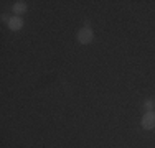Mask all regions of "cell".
Listing matches in <instances>:
<instances>
[{"label": "cell", "mask_w": 155, "mask_h": 148, "mask_svg": "<svg viewBox=\"0 0 155 148\" xmlns=\"http://www.w3.org/2000/svg\"><path fill=\"white\" fill-rule=\"evenodd\" d=\"M94 35H93V30H91L89 27H84L79 30V33H78V41H79L81 44H89L91 41H93Z\"/></svg>", "instance_id": "obj_1"}, {"label": "cell", "mask_w": 155, "mask_h": 148, "mask_svg": "<svg viewBox=\"0 0 155 148\" xmlns=\"http://www.w3.org/2000/svg\"><path fill=\"white\" fill-rule=\"evenodd\" d=\"M142 127L145 130H152L155 128V112H147L142 117Z\"/></svg>", "instance_id": "obj_2"}, {"label": "cell", "mask_w": 155, "mask_h": 148, "mask_svg": "<svg viewBox=\"0 0 155 148\" xmlns=\"http://www.w3.org/2000/svg\"><path fill=\"white\" fill-rule=\"evenodd\" d=\"M7 25H8L10 30L17 31V30H20L21 27H23V20H21L20 17H12V18H10V21H8Z\"/></svg>", "instance_id": "obj_3"}, {"label": "cell", "mask_w": 155, "mask_h": 148, "mask_svg": "<svg viewBox=\"0 0 155 148\" xmlns=\"http://www.w3.org/2000/svg\"><path fill=\"white\" fill-rule=\"evenodd\" d=\"M25 12H27V3L25 2H15V5H13V13L21 15Z\"/></svg>", "instance_id": "obj_4"}, {"label": "cell", "mask_w": 155, "mask_h": 148, "mask_svg": "<svg viewBox=\"0 0 155 148\" xmlns=\"http://www.w3.org/2000/svg\"><path fill=\"white\" fill-rule=\"evenodd\" d=\"M153 107H155V102L153 101H145V102H143V109H147L149 112H152Z\"/></svg>", "instance_id": "obj_5"}]
</instances>
